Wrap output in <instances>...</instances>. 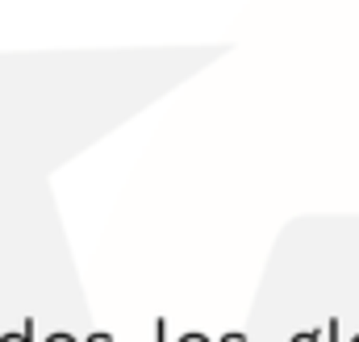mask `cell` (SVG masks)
I'll return each mask as SVG.
<instances>
[{"label":"cell","instance_id":"obj_6","mask_svg":"<svg viewBox=\"0 0 359 342\" xmlns=\"http://www.w3.org/2000/svg\"><path fill=\"white\" fill-rule=\"evenodd\" d=\"M339 330H343L339 317H330V326H326V342H339Z\"/></svg>","mask_w":359,"mask_h":342},{"label":"cell","instance_id":"obj_1","mask_svg":"<svg viewBox=\"0 0 359 342\" xmlns=\"http://www.w3.org/2000/svg\"><path fill=\"white\" fill-rule=\"evenodd\" d=\"M0 342H34V317H25V322H21V330L0 334Z\"/></svg>","mask_w":359,"mask_h":342},{"label":"cell","instance_id":"obj_9","mask_svg":"<svg viewBox=\"0 0 359 342\" xmlns=\"http://www.w3.org/2000/svg\"><path fill=\"white\" fill-rule=\"evenodd\" d=\"M351 342H359V334H351Z\"/></svg>","mask_w":359,"mask_h":342},{"label":"cell","instance_id":"obj_3","mask_svg":"<svg viewBox=\"0 0 359 342\" xmlns=\"http://www.w3.org/2000/svg\"><path fill=\"white\" fill-rule=\"evenodd\" d=\"M155 342H168V317H155Z\"/></svg>","mask_w":359,"mask_h":342},{"label":"cell","instance_id":"obj_5","mask_svg":"<svg viewBox=\"0 0 359 342\" xmlns=\"http://www.w3.org/2000/svg\"><path fill=\"white\" fill-rule=\"evenodd\" d=\"M46 342H80L76 334H67V330H55V334H46Z\"/></svg>","mask_w":359,"mask_h":342},{"label":"cell","instance_id":"obj_7","mask_svg":"<svg viewBox=\"0 0 359 342\" xmlns=\"http://www.w3.org/2000/svg\"><path fill=\"white\" fill-rule=\"evenodd\" d=\"M217 342H247V334H243V330H226Z\"/></svg>","mask_w":359,"mask_h":342},{"label":"cell","instance_id":"obj_4","mask_svg":"<svg viewBox=\"0 0 359 342\" xmlns=\"http://www.w3.org/2000/svg\"><path fill=\"white\" fill-rule=\"evenodd\" d=\"M176 342H213L209 334H201V330H188V334H180Z\"/></svg>","mask_w":359,"mask_h":342},{"label":"cell","instance_id":"obj_8","mask_svg":"<svg viewBox=\"0 0 359 342\" xmlns=\"http://www.w3.org/2000/svg\"><path fill=\"white\" fill-rule=\"evenodd\" d=\"M84 342H113V334H109V330H92Z\"/></svg>","mask_w":359,"mask_h":342},{"label":"cell","instance_id":"obj_2","mask_svg":"<svg viewBox=\"0 0 359 342\" xmlns=\"http://www.w3.org/2000/svg\"><path fill=\"white\" fill-rule=\"evenodd\" d=\"M288 342H326V330H301V334H292Z\"/></svg>","mask_w":359,"mask_h":342}]
</instances>
